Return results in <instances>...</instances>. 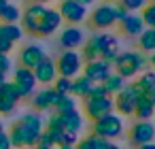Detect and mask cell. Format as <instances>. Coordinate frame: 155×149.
Instances as JSON below:
<instances>
[{
  "instance_id": "cell-42",
  "label": "cell",
  "mask_w": 155,
  "mask_h": 149,
  "mask_svg": "<svg viewBox=\"0 0 155 149\" xmlns=\"http://www.w3.org/2000/svg\"><path fill=\"white\" fill-rule=\"evenodd\" d=\"M138 149H155V141H153V143H144V145H140Z\"/></svg>"
},
{
  "instance_id": "cell-37",
  "label": "cell",
  "mask_w": 155,
  "mask_h": 149,
  "mask_svg": "<svg viewBox=\"0 0 155 149\" xmlns=\"http://www.w3.org/2000/svg\"><path fill=\"white\" fill-rule=\"evenodd\" d=\"M0 149H13L11 138H9V134H7V132H0Z\"/></svg>"
},
{
  "instance_id": "cell-27",
  "label": "cell",
  "mask_w": 155,
  "mask_h": 149,
  "mask_svg": "<svg viewBox=\"0 0 155 149\" xmlns=\"http://www.w3.org/2000/svg\"><path fill=\"white\" fill-rule=\"evenodd\" d=\"M125 83H127V81H125L121 75L110 73V77H108V79H106L102 85H104V90H106V94H108V96H115L117 92H121V90L125 87Z\"/></svg>"
},
{
  "instance_id": "cell-6",
  "label": "cell",
  "mask_w": 155,
  "mask_h": 149,
  "mask_svg": "<svg viewBox=\"0 0 155 149\" xmlns=\"http://www.w3.org/2000/svg\"><path fill=\"white\" fill-rule=\"evenodd\" d=\"M140 98H142V96H140L138 87H136L134 83H125V87L113 96V100H115V113H119L121 117L134 115V109H136V104L140 102Z\"/></svg>"
},
{
  "instance_id": "cell-16",
  "label": "cell",
  "mask_w": 155,
  "mask_h": 149,
  "mask_svg": "<svg viewBox=\"0 0 155 149\" xmlns=\"http://www.w3.org/2000/svg\"><path fill=\"white\" fill-rule=\"evenodd\" d=\"M58 98H60V94L49 85V87H43V90H38V92L32 94V104H34L36 113H41V111L45 113V111H51L55 107Z\"/></svg>"
},
{
  "instance_id": "cell-47",
  "label": "cell",
  "mask_w": 155,
  "mask_h": 149,
  "mask_svg": "<svg viewBox=\"0 0 155 149\" xmlns=\"http://www.w3.org/2000/svg\"><path fill=\"white\" fill-rule=\"evenodd\" d=\"M34 149H55V147H43V145H36Z\"/></svg>"
},
{
  "instance_id": "cell-3",
  "label": "cell",
  "mask_w": 155,
  "mask_h": 149,
  "mask_svg": "<svg viewBox=\"0 0 155 149\" xmlns=\"http://www.w3.org/2000/svg\"><path fill=\"white\" fill-rule=\"evenodd\" d=\"M123 130H125L123 117L119 113H108V115H104V117L94 121L91 134H96V136H100L104 141H113V138H119L123 134Z\"/></svg>"
},
{
  "instance_id": "cell-11",
  "label": "cell",
  "mask_w": 155,
  "mask_h": 149,
  "mask_svg": "<svg viewBox=\"0 0 155 149\" xmlns=\"http://www.w3.org/2000/svg\"><path fill=\"white\" fill-rule=\"evenodd\" d=\"M13 83H15V87L19 90V94H21V98H28V96H32L34 94V90H36V77H34V73L32 70H28V68H24V66H19V68H15L13 70V79H11Z\"/></svg>"
},
{
  "instance_id": "cell-43",
  "label": "cell",
  "mask_w": 155,
  "mask_h": 149,
  "mask_svg": "<svg viewBox=\"0 0 155 149\" xmlns=\"http://www.w3.org/2000/svg\"><path fill=\"white\" fill-rule=\"evenodd\" d=\"M77 2H81V5H85V7H89V5H94L96 0H77Z\"/></svg>"
},
{
  "instance_id": "cell-15",
  "label": "cell",
  "mask_w": 155,
  "mask_h": 149,
  "mask_svg": "<svg viewBox=\"0 0 155 149\" xmlns=\"http://www.w3.org/2000/svg\"><path fill=\"white\" fill-rule=\"evenodd\" d=\"M62 24H64V19H62V15L58 13V9H47V13L43 15L41 26H38V30H36V36H53V34L62 28Z\"/></svg>"
},
{
  "instance_id": "cell-10",
  "label": "cell",
  "mask_w": 155,
  "mask_h": 149,
  "mask_svg": "<svg viewBox=\"0 0 155 149\" xmlns=\"http://www.w3.org/2000/svg\"><path fill=\"white\" fill-rule=\"evenodd\" d=\"M110 73H113V64H108V62H104V60L98 58V60L85 62L81 75H85L91 83H104L110 77Z\"/></svg>"
},
{
  "instance_id": "cell-25",
  "label": "cell",
  "mask_w": 155,
  "mask_h": 149,
  "mask_svg": "<svg viewBox=\"0 0 155 149\" xmlns=\"http://www.w3.org/2000/svg\"><path fill=\"white\" fill-rule=\"evenodd\" d=\"M0 36L2 39H7L9 43H17V41H21V36H24V30H21V26L19 24H0Z\"/></svg>"
},
{
  "instance_id": "cell-30",
  "label": "cell",
  "mask_w": 155,
  "mask_h": 149,
  "mask_svg": "<svg viewBox=\"0 0 155 149\" xmlns=\"http://www.w3.org/2000/svg\"><path fill=\"white\" fill-rule=\"evenodd\" d=\"M117 2H119L127 13H140V11L149 5V0H117Z\"/></svg>"
},
{
  "instance_id": "cell-13",
  "label": "cell",
  "mask_w": 155,
  "mask_h": 149,
  "mask_svg": "<svg viewBox=\"0 0 155 149\" xmlns=\"http://www.w3.org/2000/svg\"><path fill=\"white\" fill-rule=\"evenodd\" d=\"M32 73H34V77H36V83H41V85H45V87L53 85V81L60 77V75H58L55 60H51L49 56H45V58H43V62H41Z\"/></svg>"
},
{
  "instance_id": "cell-22",
  "label": "cell",
  "mask_w": 155,
  "mask_h": 149,
  "mask_svg": "<svg viewBox=\"0 0 155 149\" xmlns=\"http://www.w3.org/2000/svg\"><path fill=\"white\" fill-rule=\"evenodd\" d=\"M134 85L138 87V92H140V96H144V94H149L151 90H155V70H142L138 77H136V81H134Z\"/></svg>"
},
{
  "instance_id": "cell-17",
  "label": "cell",
  "mask_w": 155,
  "mask_h": 149,
  "mask_svg": "<svg viewBox=\"0 0 155 149\" xmlns=\"http://www.w3.org/2000/svg\"><path fill=\"white\" fill-rule=\"evenodd\" d=\"M45 56H47V53H45V49H43L41 45L32 43V45H26V47L19 51V62H21V66H24V68L34 70V68L43 62V58H45Z\"/></svg>"
},
{
  "instance_id": "cell-19",
  "label": "cell",
  "mask_w": 155,
  "mask_h": 149,
  "mask_svg": "<svg viewBox=\"0 0 155 149\" xmlns=\"http://www.w3.org/2000/svg\"><path fill=\"white\" fill-rule=\"evenodd\" d=\"M119 26H121V32L125 34V36H140V32L147 28L144 26V22H142V17H140V13H127L121 22H119Z\"/></svg>"
},
{
  "instance_id": "cell-41",
  "label": "cell",
  "mask_w": 155,
  "mask_h": 149,
  "mask_svg": "<svg viewBox=\"0 0 155 149\" xmlns=\"http://www.w3.org/2000/svg\"><path fill=\"white\" fill-rule=\"evenodd\" d=\"M149 66L155 70V51H151V53H149Z\"/></svg>"
},
{
  "instance_id": "cell-45",
  "label": "cell",
  "mask_w": 155,
  "mask_h": 149,
  "mask_svg": "<svg viewBox=\"0 0 155 149\" xmlns=\"http://www.w3.org/2000/svg\"><path fill=\"white\" fill-rule=\"evenodd\" d=\"M7 7V0H0V13H2V9Z\"/></svg>"
},
{
  "instance_id": "cell-35",
  "label": "cell",
  "mask_w": 155,
  "mask_h": 149,
  "mask_svg": "<svg viewBox=\"0 0 155 149\" xmlns=\"http://www.w3.org/2000/svg\"><path fill=\"white\" fill-rule=\"evenodd\" d=\"M11 58L9 56H5V53H0V75H9V70H11Z\"/></svg>"
},
{
  "instance_id": "cell-8",
  "label": "cell",
  "mask_w": 155,
  "mask_h": 149,
  "mask_svg": "<svg viewBox=\"0 0 155 149\" xmlns=\"http://www.w3.org/2000/svg\"><path fill=\"white\" fill-rule=\"evenodd\" d=\"M83 111H85V117L96 121L108 113H115V100L113 96H104V98H85L83 100Z\"/></svg>"
},
{
  "instance_id": "cell-26",
  "label": "cell",
  "mask_w": 155,
  "mask_h": 149,
  "mask_svg": "<svg viewBox=\"0 0 155 149\" xmlns=\"http://www.w3.org/2000/svg\"><path fill=\"white\" fill-rule=\"evenodd\" d=\"M21 19V9L13 2H7V7L0 13V24H17Z\"/></svg>"
},
{
  "instance_id": "cell-31",
  "label": "cell",
  "mask_w": 155,
  "mask_h": 149,
  "mask_svg": "<svg viewBox=\"0 0 155 149\" xmlns=\"http://www.w3.org/2000/svg\"><path fill=\"white\" fill-rule=\"evenodd\" d=\"M140 17H142V22H144L147 28H155V2H149L140 11Z\"/></svg>"
},
{
  "instance_id": "cell-5",
  "label": "cell",
  "mask_w": 155,
  "mask_h": 149,
  "mask_svg": "<svg viewBox=\"0 0 155 149\" xmlns=\"http://www.w3.org/2000/svg\"><path fill=\"white\" fill-rule=\"evenodd\" d=\"M89 19V26L94 30H100V32H108L113 26H117V7L115 2H104V5H98L91 15L87 17Z\"/></svg>"
},
{
  "instance_id": "cell-28",
  "label": "cell",
  "mask_w": 155,
  "mask_h": 149,
  "mask_svg": "<svg viewBox=\"0 0 155 149\" xmlns=\"http://www.w3.org/2000/svg\"><path fill=\"white\" fill-rule=\"evenodd\" d=\"M77 102H79V100H77L72 94H60V98H58L53 111H55V113H68V111H74V109L79 107Z\"/></svg>"
},
{
  "instance_id": "cell-23",
  "label": "cell",
  "mask_w": 155,
  "mask_h": 149,
  "mask_svg": "<svg viewBox=\"0 0 155 149\" xmlns=\"http://www.w3.org/2000/svg\"><path fill=\"white\" fill-rule=\"evenodd\" d=\"M138 51L142 53H151L155 51V28H144L138 36Z\"/></svg>"
},
{
  "instance_id": "cell-36",
  "label": "cell",
  "mask_w": 155,
  "mask_h": 149,
  "mask_svg": "<svg viewBox=\"0 0 155 149\" xmlns=\"http://www.w3.org/2000/svg\"><path fill=\"white\" fill-rule=\"evenodd\" d=\"M13 43H9L7 39H2V36H0V53H5V56H9L11 51H13Z\"/></svg>"
},
{
  "instance_id": "cell-12",
  "label": "cell",
  "mask_w": 155,
  "mask_h": 149,
  "mask_svg": "<svg viewBox=\"0 0 155 149\" xmlns=\"http://www.w3.org/2000/svg\"><path fill=\"white\" fill-rule=\"evenodd\" d=\"M21 100L19 90L15 87L13 81H7L0 85V115H9L13 113V109L17 107V102Z\"/></svg>"
},
{
  "instance_id": "cell-34",
  "label": "cell",
  "mask_w": 155,
  "mask_h": 149,
  "mask_svg": "<svg viewBox=\"0 0 155 149\" xmlns=\"http://www.w3.org/2000/svg\"><path fill=\"white\" fill-rule=\"evenodd\" d=\"M104 96H108L106 90H104V85L102 83H94V87H91V92H89L87 98H104Z\"/></svg>"
},
{
  "instance_id": "cell-40",
  "label": "cell",
  "mask_w": 155,
  "mask_h": 149,
  "mask_svg": "<svg viewBox=\"0 0 155 149\" xmlns=\"http://www.w3.org/2000/svg\"><path fill=\"white\" fill-rule=\"evenodd\" d=\"M104 149H123V147H121V145H117L115 141H106V147H104Z\"/></svg>"
},
{
  "instance_id": "cell-33",
  "label": "cell",
  "mask_w": 155,
  "mask_h": 149,
  "mask_svg": "<svg viewBox=\"0 0 155 149\" xmlns=\"http://www.w3.org/2000/svg\"><path fill=\"white\" fill-rule=\"evenodd\" d=\"M79 138H81L79 134H72V132H66V130H64V132L60 134V141H58V147H60V145H66V147H77V143H79Z\"/></svg>"
},
{
  "instance_id": "cell-39",
  "label": "cell",
  "mask_w": 155,
  "mask_h": 149,
  "mask_svg": "<svg viewBox=\"0 0 155 149\" xmlns=\"http://www.w3.org/2000/svg\"><path fill=\"white\" fill-rule=\"evenodd\" d=\"M142 98H144V100H149V102L155 107V90H151V92H149V94H144Z\"/></svg>"
},
{
  "instance_id": "cell-46",
  "label": "cell",
  "mask_w": 155,
  "mask_h": 149,
  "mask_svg": "<svg viewBox=\"0 0 155 149\" xmlns=\"http://www.w3.org/2000/svg\"><path fill=\"white\" fill-rule=\"evenodd\" d=\"M55 149H77V147H66V145H60V147H55Z\"/></svg>"
},
{
  "instance_id": "cell-20",
  "label": "cell",
  "mask_w": 155,
  "mask_h": 149,
  "mask_svg": "<svg viewBox=\"0 0 155 149\" xmlns=\"http://www.w3.org/2000/svg\"><path fill=\"white\" fill-rule=\"evenodd\" d=\"M58 115L62 117L66 132H72V134H79V136H81V130H83V126H85V117H83V113H81L79 109L68 111V113H58Z\"/></svg>"
},
{
  "instance_id": "cell-24",
  "label": "cell",
  "mask_w": 155,
  "mask_h": 149,
  "mask_svg": "<svg viewBox=\"0 0 155 149\" xmlns=\"http://www.w3.org/2000/svg\"><path fill=\"white\" fill-rule=\"evenodd\" d=\"M134 117H136L138 121H151V119H155V107H153L149 100L140 98V102H138L136 109H134Z\"/></svg>"
},
{
  "instance_id": "cell-52",
  "label": "cell",
  "mask_w": 155,
  "mask_h": 149,
  "mask_svg": "<svg viewBox=\"0 0 155 149\" xmlns=\"http://www.w3.org/2000/svg\"><path fill=\"white\" fill-rule=\"evenodd\" d=\"M153 126H155V124H153Z\"/></svg>"
},
{
  "instance_id": "cell-50",
  "label": "cell",
  "mask_w": 155,
  "mask_h": 149,
  "mask_svg": "<svg viewBox=\"0 0 155 149\" xmlns=\"http://www.w3.org/2000/svg\"><path fill=\"white\" fill-rule=\"evenodd\" d=\"M110 2H117V0H110Z\"/></svg>"
},
{
  "instance_id": "cell-38",
  "label": "cell",
  "mask_w": 155,
  "mask_h": 149,
  "mask_svg": "<svg viewBox=\"0 0 155 149\" xmlns=\"http://www.w3.org/2000/svg\"><path fill=\"white\" fill-rule=\"evenodd\" d=\"M115 7H117V24H119V22H121V19L127 15V11H125V9H123L119 2H115Z\"/></svg>"
},
{
  "instance_id": "cell-9",
  "label": "cell",
  "mask_w": 155,
  "mask_h": 149,
  "mask_svg": "<svg viewBox=\"0 0 155 149\" xmlns=\"http://www.w3.org/2000/svg\"><path fill=\"white\" fill-rule=\"evenodd\" d=\"M47 5H43V2H32V5H28L26 7V11L21 13V30L24 32H28V34H32V36H36V30H38V26H41V19H43V15L47 13Z\"/></svg>"
},
{
  "instance_id": "cell-7",
  "label": "cell",
  "mask_w": 155,
  "mask_h": 149,
  "mask_svg": "<svg viewBox=\"0 0 155 149\" xmlns=\"http://www.w3.org/2000/svg\"><path fill=\"white\" fill-rule=\"evenodd\" d=\"M58 13H60L62 19L68 22L70 26H79V24H83V22L89 17L87 7L81 5V2H77V0H60Z\"/></svg>"
},
{
  "instance_id": "cell-2",
  "label": "cell",
  "mask_w": 155,
  "mask_h": 149,
  "mask_svg": "<svg viewBox=\"0 0 155 149\" xmlns=\"http://www.w3.org/2000/svg\"><path fill=\"white\" fill-rule=\"evenodd\" d=\"M147 68H149V56L142 51H119V56L113 62V73L121 75L125 81L138 77Z\"/></svg>"
},
{
  "instance_id": "cell-32",
  "label": "cell",
  "mask_w": 155,
  "mask_h": 149,
  "mask_svg": "<svg viewBox=\"0 0 155 149\" xmlns=\"http://www.w3.org/2000/svg\"><path fill=\"white\" fill-rule=\"evenodd\" d=\"M70 85H72V79H66V77H58L55 81H53V90L58 92V94H70Z\"/></svg>"
},
{
  "instance_id": "cell-1",
  "label": "cell",
  "mask_w": 155,
  "mask_h": 149,
  "mask_svg": "<svg viewBox=\"0 0 155 149\" xmlns=\"http://www.w3.org/2000/svg\"><path fill=\"white\" fill-rule=\"evenodd\" d=\"M45 130V119L41 113H26L24 117H19L11 130L7 132L11 138L13 149H34L38 145V138Z\"/></svg>"
},
{
  "instance_id": "cell-4",
  "label": "cell",
  "mask_w": 155,
  "mask_h": 149,
  "mask_svg": "<svg viewBox=\"0 0 155 149\" xmlns=\"http://www.w3.org/2000/svg\"><path fill=\"white\" fill-rule=\"evenodd\" d=\"M83 58H81V51L79 49H64L60 53V58L55 60V66H58V75L60 77H66V79H74L83 73Z\"/></svg>"
},
{
  "instance_id": "cell-48",
  "label": "cell",
  "mask_w": 155,
  "mask_h": 149,
  "mask_svg": "<svg viewBox=\"0 0 155 149\" xmlns=\"http://www.w3.org/2000/svg\"><path fill=\"white\" fill-rule=\"evenodd\" d=\"M0 132H5V121L0 119Z\"/></svg>"
},
{
  "instance_id": "cell-14",
  "label": "cell",
  "mask_w": 155,
  "mask_h": 149,
  "mask_svg": "<svg viewBox=\"0 0 155 149\" xmlns=\"http://www.w3.org/2000/svg\"><path fill=\"white\" fill-rule=\"evenodd\" d=\"M130 141L136 147H140L144 143H153L155 141V126H153V121H136L130 128Z\"/></svg>"
},
{
  "instance_id": "cell-29",
  "label": "cell",
  "mask_w": 155,
  "mask_h": 149,
  "mask_svg": "<svg viewBox=\"0 0 155 149\" xmlns=\"http://www.w3.org/2000/svg\"><path fill=\"white\" fill-rule=\"evenodd\" d=\"M104 147H106V141L96 134H87V136L79 138V143H77V149H104Z\"/></svg>"
},
{
  "instance_id": "cell-44",
  "label": "cell",
  "mask_w": 155,
  "mask_h": 149,
  "mask_svg": "<svg viewBox=\"0 0 155 149\" xmlns=\"http://www.w3.org/2000/svg\"><path fill=\"white\" fill-rule=\"evenodd\" d=\"M9 79H7V75H0V85H2V83H7Z\"/></svg>"
},
{
  "instance_id": "cell-49",
  "label": "cell",
  "mask_w": 155,
  "mask_h": 149,
  "mask_svg": "<svg viewBox=\"0 0 155 149\" xmlns=\"http://www.w3.org/2000/svg\"><path fill=\"white\" fill-rule=\"evenodd\" d=\"M7 2H13V0H7Z\"/></svg>"
},
{
  "instance_id": "cell-18",
  "label": "cell",
  "mask_w": 155,
  "mask_h": 149,
  "mask_svg": "<svg viewBox=\"0 0 155 149\" xmlns=\"http://www.w3.org/2000/svg\"><path fill=\"white\" fill-rule=\"evenodd\" d=\"M85 43V34L79 26H66L60 32V47L62 49H79Z\"/></svg>"
},
{
  "instance_id": "cell-21",
  "label": "cell",
  "mask_w": 155,
  "mask_h": 149,
  "mask_svg": "<svg viewBox=\"0 0 155 149\" xmlns=\"http://www.w3.org/2000/svg\"><path fill=\"white\" fill-rule=\"evenodd\" d=\"M91 87H94V83L85 77V75H79V77H74L72 79V85H70V94L77 98V100H85L87 96H89V92H91Z\"/></svg>"
},
{
  "instance_id": "cell-51",
  "label": "cell",
  "mask_w": 155,
  "mask_h": 149,
  "mask_svg": "<svg viewBox=\"0 0 155 149\" xmlns=\"http://www.w3.org/2000/svg\"><path fill=\"white\" fill-rule=\"evenodd\" d=\"M47 2H49V0H47Z\"/></svg>"
}]
</instances>
